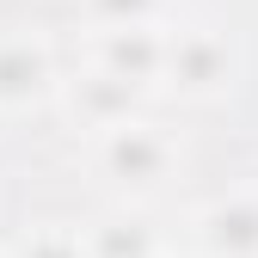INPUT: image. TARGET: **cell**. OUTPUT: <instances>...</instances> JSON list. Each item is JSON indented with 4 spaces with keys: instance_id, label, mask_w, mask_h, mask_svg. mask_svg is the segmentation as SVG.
<instances>
[{
    "instance_id": "8992f818",
    "label": "cell",
    "mask_w": 258,
    "mask_h": 258,
    "mask_svg": "<svg viewBox=\"0 0 258 258\" xmlns=\"http://www.w3.org/2000/svg\"><path fill=\"white\" fill-rule=\"evenodd\" d=\"M148 99H154V92L129 86V80H117V74H99V68H74V74H61V86H55V105L68 111L86 136H99V129H111V123L142 117Z\"/></svg>"
},
{
    "instance_id": "ba28073f",
    "label": "cell",
    "mask_w": 258,
    "mask_h": 258,
    "mask_svg": "<svg viewBox=\"0 0 258 258\" xmlns=\"http://www.w3.org/2000/svg\"><path fill=\"white\" fill-rule=\"evenodd\" d=\"M7 258H92V252H86V228H74V221H37L31 234L7 240Z\"/></svg>"
},
{
    "instance_id": "9c48e42d",
    "label": "cell",
    "mask_w": 258,
    "mask_h": 258,
    "mask_svg": "<svg viewBox=\"0 0 258 258\" xmlns=\"http://www.w3.org/2000/svg\"><path fill=\"white\" fill-rule=\"evenodd\" d=\"M172 0H86V25H166Z\"/></svg>"
},
{
    "instance_id": "277c9868",
    "label": "cell",
    "mask_w": 258,
    "mask_h": 258,
    "mask_svg": "<svg viewBox=\"0 0 258 258\" xmlns=\"http://www.w3.org/2000/svg\"><path fill=\"white\" fill-rule=\"evenodd\" d=\"M190 258H258V184H228L184 221Z\"/></svg>"
},
{
    "instance_id": "52a82bcc",
    "label": "cell",
    "mask_w": 258,
    "mask_h": 258,
    "mask_svg": "<svg viewBox=\"0 0 258 258\" xmlns=\"http://www.w3.org/2000/svg\"><path fill=\"white\" fill-rule=\"evenodd\" d=\"M86 252H92V258H172L166 234L142 215V203L105 209V215L86 228Z\"/></svg>"
},
{
    "instance_id": "30bf717a",
    "label": "cell",
    "mask_w": 258,
    "mask_h": 258,
    "mask_svg": "<svg viewBox=\"0 0 258 258\" xmlns=\"http://www.w3.org/2000/svg\"><path fill=\"white\" fill-rule=\"evenodd\" d=\"M0 258H7V240H0Z\"/></svg>"
},
{
    "instance_id": "3957f363",
    "label": "cell",
    "mask_w": 258,
    "mask_h": 258,
    "mask_svg": "<svg viewBox=\"0 0 258 258\" xmlns=\"http://www.w3.org/2000/svg\"><path fill=\"white\" fill-rule=\"evenodd\" d=\"M61 61L37 25H0V117H25L37 105H55Z\"/></svg>"
},
{
    "instance_id": "5b68a950",
    "label": "cell",
    "mask_w": 258,
    "mask_h": 258,
    "mask_svg": "<svg viewBox=\"0 0 258 258\" xmlns=\"http://www.w3.org/2000/svg\"><path fill=\"white\" fill-rule=\"evenodd\" d=\"M172 25V19H166ZM166 25H86L80 68L117 74L142 92H160V61H166Z\"/></svg>"
},
{
    "instance_id": "6da1fadb",
    "label": "cell",
    "mask_w": 258,
    "mask_h": 258,
    "mask_svg": "<svg viewBox=\"0 0 258 258\" xmlns=\"http://www.w3.org/2000/svg\"><path fill=\"white\" fill-rule=\"evenodd\" d=\"M86 160L117 203H148L184 172V142H178V129H166L160 117L142 111L129 123H111L99 136H86Z\"/></svg>"
},
{
    "instance_id": "7a4b0ae2",
    "label": "cell",
    "mask_w": 258,
    "mask_h": 258,
    "mask_svg": "<svg viewBox=\"0 0 258 258\" xmlns=\"http://www.w3.org/2000/svg\"><path fill=\"white\" fill-rule=\"evenodd\" d=\"M240 74V49L221 25H166V61H160V92L178 99H221Z\"/></svg>"
}]
</instances>
